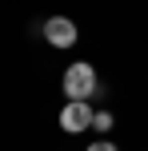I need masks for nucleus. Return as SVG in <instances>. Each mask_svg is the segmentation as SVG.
<instances>
[{
	"instance_id": "nucleus-5",
	"label": "nucleus",
	"mask_w": 148,
	"mask_h": 151,
	"mask_svg": "<svg viewBox=\"0 0 148 151\" xmlns=\"http://www.w3.org/2000/svg\"><path fill=\"white\" fill-rule=\"evenodd\" d=\"M88 151H116V143H108V139H100V143H92Z\"/></svg>"
},
{
	"instance_id": "nucleus-1",
	"label": "nucleus",
	"mask_w": 148,
	"mask_h": 151,
	"mask_svg": "<svg viewBox=\"0 0 148 151\" xmlns=\"http://www.w3.org/2000/svg\"><path fill=\"white\" fill-rule=\"evenodd\" d=\"M96 91H100V83H96V68L92 64H72L64 72V96L68 99H88Z\"/></svg>"
},
{
	"instance_id": "nucleus-3",
	"label": "nucleus",
	"mask_w": 148,
	"mask_h": 151,
	"mask_svg": "<svg viewBox=\"0 0 148 151\" xmlns=\"http://www.w3.org/2000/svg\"><path fill=\"white\" fill-rule=\"evenodd\" d=\"M44 40L52 48H72L76 44V24H72L68 16H52V20L44 24Z\"/></svg>"
},
{
	"instance_id": "nucleus-2",
	"label": "nucleus",
	"mask_w": 148,
	"mask_h": 151,
	"mask_svg": "<svg viewBox=\"0 0 148 151\" xmlns=\"http://www.w3.org/2000/svg\"><path fill=\"white\" fill-rule=\"evenodd\" d=\"M92 119H96V111L88 107V99H68L64 104V111H60V127L64 131H84V127H92Z\"/></svg>"
},
{
	"instance_id": "nucleus-4",
	"label": "nucleus",
	"mask_w": 148,
	"mask_h": 151,
	"mask_svg": "<svg viewBox=\"0 0 148 151\" xmlns=\"http://www.w3.org/2000/svg\"><path fill=\"white\" fill-rule=\"evenodd\" d=\"M92 127H96V131H108V127H112V115H108V111H96Z\"/></svg>"
}]
</instances>
